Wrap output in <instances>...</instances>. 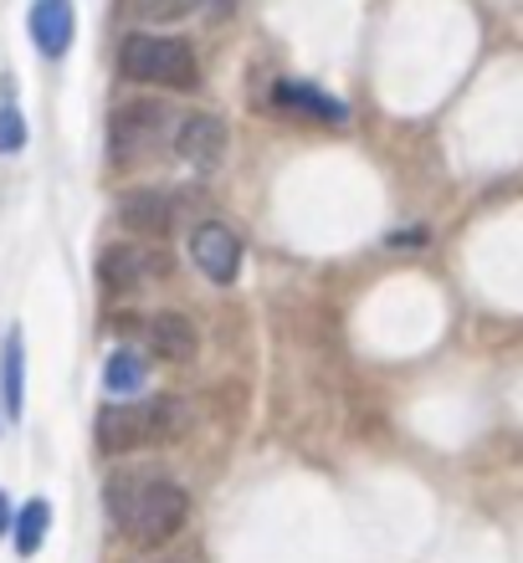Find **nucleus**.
Wrapping results in <instances>:
<instances>
[{"instance_id": "1", "label": "nucleus", "mask_w": 523, "mask_h": 563, "mask_svg": "<svg viewBox=\"0 0 523 563\" xmlns=\"http://www.w3.org/2000/svg\"><path fill=\"white\" fill-rule=\"evenodd\" d=\"M103 507L129 543L160 549V543H170L185 528L190 497H185L179 482H170L160 472H113L103 482Z\"/></svg>"}, {"instance_id": "2", "label": "nucleus", "mask_w": 523, "mask_h": 563, "mask_svg": "<svg viewBox=\"0 0 523 563\" xmlns=\"http://www.w3.org/2000/svg\"><path fill=\"white\" fill-rule=\"evenodd\" d=\"M190 426V410L179 395H150V400H113L92 420V441L108 456L123 451H144V445H165Z\"/></svg>"}, {"instance_id": "3", "label": "nucleus", "mask_w": 523, "mask_h": 563, "mask_svg": "<svg viewBox=\"0 0 523 563\" xmlns=\"http://www.w3.org/2000/svg\"><path fill=\"white\" fill-rule=\"evenodd\" d=\"M119 73L129 82H150V88H195V52L179 36H154V31H134L119 46Z\"/></svg>"}, {"instance_id": "4", "label": "nucleus", "mask_w": 523, "mask_h": 563, "mask_svg": "<svg viewBox=\"0 0 523 563\" xmlns=\"http://www.w3.org/2000/svg\"><path fill=\"white\" fill-rule=\"evenodd\" d=\"M170 119H175V113H170L165 103H123L119 113H113V129H108V154H113V164H144L165 139L175 144L179 123H170Z\"/></svg>"}, {"instance_id": "5", "label": "nucleus", "mask_w": 523, "mask_h": 563, "mask_svg": "<svg viewBox=\"0 0 523 563\" xmlns=\"http://www.w3.org/2000/svg\"><path fill=\"white\" fill-rule=\"evenodd\" d=\"M160 277H170V256L154 241H113L98 256V282L108 292H139V287H150Z\"/></svg>"}, {"instance_id": "6", "label": "nucleus", "mask_w": 523, "mask_h": 563, "mask_svg": "<svg viewBox=\"0 0 523 563\" xmlns=\"http://www.w3.org/2000/svg\"><path fill=\"white\" fill-rule=\"evenodd\" d=\"M190 262L195 272L206 282H216V287H231L241 272V236L231 231V225L221 221H206L190 231Z\"/></svg>"}, {"instance_id": "7", "label": "nucleus", "mask_w": 523, "mask_h": 563, "mask_svg": "<svg viewBox=\"0 0 523 563\" xmlns=\"http://www.w3.org/2000/svg\"><path fill=\"white\" fill-rule=\"evenodd\" d=\"M272 103L293 113V119H308V123H349V108L339 98H329L324 88L314 82H298V77H283L277 88H272Z\"/></svg>"}, {"instance_id": "8", "label": "nucleus", "mask_w": 523, "mask_h": 563, "mask_svg": "<svg viewBox=\"0 0 523 563\" xmlns=\"http://www.w3.org/2000/svg\"><path fill=\"white\" fill-rule=\"evenodd\" d=\"M119 221L144 241H160L170 236V225H175V200L160 190H129L119 195Z\"/></svg>"}, {"instance_id": "9", "label": "nucleus", "mask_w": 523, "mask_h": 563, "mask_svg": "<svg viewBox=\"0 0 523 563\" xmlns=\"http://www.w3.org/2000/svg\"><path fill=\"white\" fill-rule=\"evenodd\" d=\"M175 154H179V159H190V164H200V169L221 164V154H226V123L216 119V113H190V119H179Z\"/></svg>"}, {"instance_id": "10", "label": "nucleus", "mask_w": 523, "mask_h": 563, "mask_svg": "<svg viewBox=\"0 0 523 563\" xmlns=\"http://www.w3.org/2000/svg\"><path fill=\"white\" fill-rule=\"evenodd\" d=\"M31 26V42L42 57H62L73 46V31H77V15H73V0H36L26 15Z\"/></svg>"}, {"instance_id": "11", "label": "nucleus", "mask_w": 523, "mask_h": 563, "mask_svg": "<svg viewBox=\"0 0 523 563\" xmlns=\"http://www.w3.org/2000/svg\"><path fill=\"white\" fill-rule=\"evenodd\" d=\"M144 343H150L154 358L185 364L195 354V328L185 312H154V318H144Z\"/></svg>"}, {"instance_id": "12", "label": "nucleus", "mask_w": 523, "mask_h": 563, "mask_svg": "<svg viewBox=\"0 0 523 563\" xmlns=\"http://www.w3.org/2000/svg\"><path fill=\"white\" fill-rule=\"evenodd\" d=\"M0 405H6V416H21V405H26V343H21V328H11L6 343H0Z\"/></svg>"}, {"instance_id": "13", "label": "nucleus", "mask_w": 523, "mask_h": 563, "mask_svg": "<svg viewBox=\"0 0 523 563\" xmlns=\"http://www.w3.org/2000/svg\"><path fill=\"white\" fill-rule=\"evenodd\" d=\"M144 379H150V364H144V354H134V349H113L103 364V389L113 395V400H129V395H139L144 389Z\"/></svg>"}, {"instance_id": "14", "label": "nucleus", "mask_w": 523, "mask_h": 563, "mask_svg": "<svg viewBox=\"0 0 523 563\" xmlns=\"http://www.w3.org/2000/svg\"><path fill=\"white\" fill-rule=\"evenodd\" d=\"M46 528H52V507L42 503V497H31L21 512H15V522H11V533H15V553L21 559H31V553L46 543Z\"/></svg>"}, {"instance_id": "15", "label": "nucleus", "mask_w": 523, "mask_h": 563, "mask_svg": "<svg viewBox=\"0 0 523 563\" xmlns=\"http://www.w3.org/2000/svg\"><path fill=\"white\" fill-rule=\"evenodd\" d=\"M206 5V0H134V15L150 21V26H170V21H185Z\"/></svg>"}, {"instance_id": "16", "label": "nucleus", "mask_w": 523, "mask_h": 563, "mask_svg": "<svg viewBox=\"0 0 523 563\" xmlns=\"http://www.w3.org/2000/svg\"><path fill=\"white\" fill-rule=\"evenodd\" d=\"M21 144H26V119H21V108H0V154H15Z\"/></svg>"}, {"instance_id": "17", "label": "nucleus", "mask_w": 523, "mask_h": 563, "mask_svg": "<svg viewBox=\"0 0 523 563\" xmlns=\"http://www.w3.org/2000/svg\"><path fill=\"white\" fill-rule=\"evenodd\" d=\"M390 246H426V231H395Z\"/></svg>"}, {"instance_id": "18", "label": "nucleus", "mask_w": 523, "mask_h": 563, "mask_svg": "<svg viewBox=\"0 0 523 563\" xmlns=\"http://www.w3.org/2000/svg\"><path fill=\"white\" fill-rule=\"evenodd\" d=\"M11 503H6V492H0V533H11Z\"/></svg>"}]
</instances>
